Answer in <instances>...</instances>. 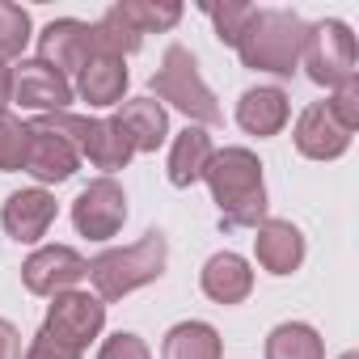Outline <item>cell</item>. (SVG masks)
Segmentation results:
<instances>
[{"mask_svg":"<svg viewBox=\"0 0 359 359\" xmlns=\"http://www.w3.org/2000/svg\"><path fill=\"white\" fill-rule=\"evenodd\" d=\"M203 182L212 191V203L220 208L224 229H258L266 220V182H262L258 152L241 144L216 148L203 169Z\"/></svg>","mask_w":359,"mask_h":359,"instance_id":"6da1fadb","label":"cell"},{"mask_svg":"<svg viewBox=\"0 0 359 359\" xmlns=\"http://www.w3.org/2000/svg\"><path fill=\"white\" fill-rule=\"evenodd\" d=\"M165 262H169V241L161 229H148L140 241L131 245H118V250H102L97 258H89V283H93V296L106 304V300H123L148 283H156L165 275Z\"/></svg>","mask_w":359,"mask_h":359,"instance_id":"7a4b0ae2","label":"cell"},{"mask_svg":"<svg viewBox=\"0 0 359 359\" xmlns=\"http://www.w3.org/2000/svg\"><path fill=\"white\" fill-rule=\"evenodd\" d=\"M304 18L296 9H258L237 43V55L250 72H271V76H292L300 68V47H304Z\"/></svg>","mask_w":359,"mask_h":359,"instance_id":"3957f363","label":"cell"},{"mask_svg":"<svg viewBox=\"0 0 359 359\" xmlns=\"http://www.w3.org/2000/svg\"><path fill=\"white\" fill-rule=\"evenodd\" d=\"M148 89H152L156 102H169L177 114H187L191 127H220V123H224V110H220L212 85L203 81L199 60H195L182 43H169V47H165L161 68L152 72Z\"/></svg>","mask_w":359,"mask_h":359,"instance_id":"277c9868","label":"cell"},{"mask_svg":"<svg viewBox=\"0 0 359 359\" xmlns=\"http://www.w3.org/2000/svg\"><path fill=\"white\" fill-rule=\"evenodd\" d=\"M102 330H106V304H102L93 292L72 287V292L51 296L47 321H43L39 334H43L51 346H60L68 359H81V355L102 338Z\"/></svg>","mask_w":359,"mask_h":359,"instance_id":"5b68a950","label":"cell"},{"mask_svg":"<svg viewBox=\"0 0 359 359\" xmlns=\"http://www.w3.org/2000/svg\"><path fill=\"white\" fill-rule=\"evenodd\" d=\"M47 127H55L60 135L72 140V148L81 156H89L93 169H102V177H114L118 169L131 165L135 148L127 140V131L114 123V118H89V114H39Z\"/></svg>","mask_w":359,"mask_h":359,"instance_id":"8992f818","label":"cell"},{"mask_svg":"<svg viewBox=\"0 0 359 359\" xmlns=\"http://www.w3.org/2000/svg\"><path fill=\"white\" fill-rule=\"evenodd\" d=\"M300 64L309 72L313 85L321 89H338L342 81L359 76V47H355V34L346 22L338 18H325L317 26L304 30V47H300Z\"/></svg>","mask_w":359,"mask_h":359,"instance_id":"52a82bcc","label":"cell"},{"mask_svg":"<svg viewBox=\"0 0 359 359\" xmlns=\"http://www.w3.org/2000/svg\"><path fill=\"white\" fill-rule=\"evenodd\" d=\"M72 224L89 241H110L127 224V191L114 177H93L72 203Z\"/></svg>","mask_w":359,"mask_h":359,"instance_id":"ba28073f","label":"cell"},{"mask_svg":"<svg viewBox=\"0 0 359 359\" xmlns=\"http://www.w3.org/2000/svg\"><path fill=\"white\" fill-rule=\"evenodd\" d=\"M30 140H26V173L34 177V182L47 191V187H60L68 182V177L81 169V152L72 148L68 135H60L55 127H47L43 118H30Z\"/></svg>","mask_w":359,"mask_h":359,"instance_id":"9c48e42d","label":"cell"},{"mask_svg":"<svg viewBox=\"0 0 359 359\" xmlns=\"http://www.w3.org/2000/svg\"><path fill=\"white\" fill-rule=\"evenodd\" d=\"M81 279H89V262L72 245H39L22 262V283L30 296H60L72 292Z\"/></svg>","mask_w":359,"mask_h":359,"instance_id":"30bf717a","label":"cell"},{"mask_svg":"<svg viewBox=\"0 0 359 359\" xmlns=\"http://www.w3.org/2000/svg\"><path fill=\"white\" fill-rule=\"evenodd\" d=\"M97 55V43H93V26L89 22H76V18H55L43 26L39 34V55L43 64H51L55 72H81L89 60Z\"/></svg>","mask_w":359,"mask_h":359,"instance_id":"8fae6325","label":"cell"},{"mask_svg":"<svg viewBox=\"0 0 359 359\" xmlns=\"http://www.w3.org/2000/svg\"><path fill=\"white\" fill-rule=\"evenodd\" d=\"M13 102L39 114H64L72 102V81L43 60H22L13 68Z\"/></svg>","mask_w":359,"mask_h":359,"instance_id":"7c38bea8","label":"cell"},{"mask_svg":"<svg viewBox=\"0 0 359 359\" xmlns=\"http://www.w3.org/2000/svg\"><path fill=\"white\" fill-rule=\"evenodd\" d=\"M55 195L43 191V187H30V191H13L0 208V224L5 233L18 241V245H39L47 237V229L55 224Z\"/></svg>","mask_w":359,"mask_h":359,"instance_id":"4fadbf2b","label":"cell"},{"mask_svg":"<svg viewBox=\"0 0 359 359\" xmlns=\"http://www.w3.org/2000/svg\"><path fill=\"white\" fill-rule=\"evenodd\" d=\"M292 144H296V152L309 156V161H338V156H346V148H351V131L338 127V118L330 114L325 102H309V106L300 110L296 127H292Z\"/></svg>","mask_w":359,"mask_h":359,"instance_id":"5bb4252c","label":"cell"},{"mask_svg":"<svg viewBox=\"0 0 359 359\" xmlns=\"http://www.w3.org/2000/svg\"><path fill=\"white\" fill-rule=\"evenodd\" d=\"M254 258L266 275H292L300 271L304 262V233L292 224V220H275L266 216L258 229H254Z\"/></svg>","mask_w":359,"mask_h":359,"instance_id":"9a60e30c","label":"cell"},{"mask_svg":"<svg viewBox=\"0 0 359 359\" xmlns=\"http://www.w3.org/2000/svg\"><path fill=\"white\" fill-rule=\"evenodd\" d=\"M287 118H292V97L279 85H254L237 102V127L245 135L271 140V135H279L287 127Z\"/></svg>","mask_w":359,"mask_h":359,"instance_id":"2e32d148","label":"cell"},{"mask_svg":"<svg viewBox=\"0 0 359 359\" xmlns=\"http://www.w3.org/2000/svg\"><path fill=\"white\" fill-rule=\"evenodd\" d=\"M199 287H203V296H208L212 304H241V300L254 292V271H250V262H245L241 254L220 250V254H212V258L203 262Z\"/></svg>","mask_w":359,"mask_h":359,"instance_id":"e0dca14e","label":"cell"},{"mask_svg":"<svg viewBox=\"0 0 359 359\" xmlns=\"http://www.w3.org/2000/svg\"><path fill=\"white\" fill-rule=\"evenodd\" d=\"M127 85H131V72H127V60H114V55H93L81 72H76V97L106 110V106H123L127 97Z\"/></svg>","mask_w":359,"mask_h":359,"instance_id":"ac0fdd59","label":"cell"},{"mask_svg":"<svg viewBox=\"0 0 359 359\" xmlns=\"http://www.w3.org/2000/svg\"><path fill=\"white\" fill-rule=\"evenodd\" d=\"M110 118L127 131L135 152H156L169 140V114H165V106L156 97H127Z\"/></svg>","mask_w":359,"mask_h":359,"instance_id":"d6986e66","label":"cell"},{"mask_svg":"<svg viewBox=\"0 0 359 359\" xmlns=\"http://www.w3.org/2000/svg\"><path fill=\"white\" fill-rule=\"evenodd\" d=\"M212 152H216V144H212L208 127H187V131H177L173 144H169V165H165V169H169V182H173L177 191L203 182V169H208Z\"/></svg>","mask_w":359,"mask_h":359,"instance_id":"ffe728a7","label":"cell"},{"mask_svg":"<svg viewBox=\"0 0 359 359\" xmlns=\"http://www.w3.org/2000/svg\"><path fill=\"white\" fill-rule=\"evenodd\" d=\"M161 359H224V338L208 321H177L165 330Z\"/></svg>","mask_w":359,"mask_h":359,"instance_id":"44dd1931","label":"cell"},{"mask_svg":"<svg viewBox=\"0 0 359 359\" xmlns=\"http://www.w3.org/2000/svg\"><path fill=\"white\" fill-rule=\"evenodd\" d=\"M266 359H325V338L309 321H279L266 334Z\"/></svg>","mask_w":359,"mask_h":359,"instance_id":"7402d4cb","label":"cell"},{"mask_svg":"<svg viewBox=\"0 0 359 359\" xmlns=\"http://www.w3.org/2000/svg\"><path fill=\"white\" fill-rule=\"evenodd\" d=\"M93 43H97V55L127 60V55H135V51L144 47V34L131 26V18H127L118 5H110V9L93 22Z\"/></svg>","mask_w":359,"mask_h":359,"instance_id":"603a6c76","label":"cell"},{"mask_svg":"<svg viewBox=\"0 0 359 359\" xmlns=\"http://www.w3.org/2000/svg\"><path fill=\"white\" fill-rule=\"evenodd\" d=\"M118 9L131 18V26L140 34H152V30L165 34L182 22V5L177 0H118Z\"/></svg>","mask_w":359,"mask_h":359,"instance_id":"cb8c5ba5","label":"cell"},{"mask_svg":"<svg viewBox=\"0 0 359 359\" xmlns=\"http://www.w3.org/2000/svg\"><path fill=\"white\" fill-rule=\"evenodd\" d=\"M34 39V22L22 5H13V0H0V64L18 60Z\"/></svg>","mask_w":359,"mask_h":359,"instance_id":"d4e9b609","label":"cell"},{"mask_svg":"<svg viewBox=\"0 0 359 359\" xmlns=\"http://www.w3.org/2000/svg\"><path fill=\"white\" fill-rule=\"evenodd\" d=\"M203 13L212 18L216 39L224 47H237L241 34H245V26H250V18H254V5H245V0H229V5H208Z\"/></svg>","mask_w":359,"mask_h":359,"instance_id":"484cf974","label":"cell"},{"mask_svg":"<svg viewBox=\"0 0 359 359\" xmlns=\"http://www.w3.org/2000/svg\"><path fill=\"white\" fill-rule=\"evenodd\" d=\"M26 140H30V127L18 118V114H0V173H13L26 165Z\"/></svg>","mask_w":359,"mask_h":359,"instance_id":"4316f807","label":"cell"},{"mask_svg":"<svg viewBox=\"0 0 359 359\" xmlns=\"http://www.w3.org/2000/svg\"><path fill=\"white\" fill-rule=\"evenodd\" d=\"M330 114L338 118V127L342 131H351L355 135V127H359V76H351V81H342L338 89H330Z\"/></svg>","mask_w":359,"mask_h":359,"instance_id":"83f0119b","label":"cell"},{"mask_svg":"<svg viewBox=\"0 0 359 359\" xmlns=\"http://www.w3.org/2000/svg\"><path fill=\"white\" fill-rule=\"evenodd\" d=\"M97 359H152V351H148V342H144L140 334L118 330V334H110V338L97 346Z\"/></svg>","mask_w":359,"mask_h":359,"instance_id":"f1b7e54d","label":"cell"},{"mask_svg":"<svg viewBox=\"0 0 359 359\" xmlns=\"http://www.w3.org/2000/svg\"><path fill=\"white\" fill-rule=\"evenodd\" d=\"M26 346H22V330L9 321V317H0V359H22Z\"/></svg>","mask_w":359,"mask_h":359,"instance_id":"f546056e","label":"cell"},{"mask_svg":"<svg viewBox=\"0 0 359 359\" xmlns=\"http://www.w3.org/2000/svg\"><path fill=\"white\" fill-rule=\"evenodd\" d=\"M22 359H68V355H64V351H60V346H51V342H47V338H43V334H34V338H30V346H26V355H22Z\"/></svg>","mask_w":359,"mask_h":359,"instance_id":"4dcf8cb0","label":"cell"},{"mask_svg":"<svg viewBox=\"0 0 359 359\" xmlns=\"http://www.w3.org/2000/svg\"><path fill=\"white\" fill-rule=\"evenodd\" d=\"M9 102H13V68L0 64V114L9 110Z\"/></svg>","mask_w":359,"mask_h":359,"instance_id":"1f68e13d","label":"cell"},{"mask_svg":"<svg viewBox=\"0 0 359 359\" xmlns=\"http://www.w3.org/2000/svg\"><path fill=\"white\" fill-rule=\"evenodd\" d=\"M338 359H359V351H342V355H338Z\"/></svg>","mask_w":359,"mask_h":359,"instance_id":"d6a6232c","label":"cell"}]
</instances>
